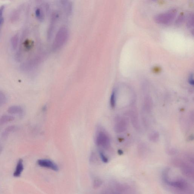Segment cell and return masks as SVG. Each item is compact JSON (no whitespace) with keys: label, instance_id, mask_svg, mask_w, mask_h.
<instances>
[{"label":"cell","instance_id":"4","mask_svg":"<svg viewBox=\"0 0 194 194\" xmlns=\"http://www.w3.org/2000/svg\"><path fill=\"white\" fill-rule=\"evenodd\" d=\"M37 163L40 167L50 169L55 171H57L59 170L58 165L50 160L39 159L38 160Z\"/></svg>","mask_w":194,"mask_h":194},{"label":"cell","instance_id":"19","mask_svg":"<svg viewBox=\"0 0 194 194\" xmlns=\"http://www.w3.org/2000/svg\"><path fill=\"white\" fill-rule=\"evenodd\" d=\"M100 157H101V159L102 160L103 162H104L105 163H107L108 162V158L107 157L104 155V154L102 152H100Z\"/></svg>","mask_w":194,"mask_h":194},{"label":"cell","instance_id":"1","mask_svg":"<svg viewBox=\"0 0 194 194\" xmlns=\"http://www.w3.org/2000/svg\"><path fill=\"white\" fill-rule=\"evenodd\" d=\"M68 32L65 27H62L58 30L54 40L52 47L54 49H57L64 45L68 37Z\"/></svg>","mask_w":194,"mask_h":194},{"label":"cell","instance_id":"21","mask_svg":"<svg viewBox=\"0 0 194 194\" xmlns=\"http://www.w3.org/2000/svg\"><path fill=\"white\" fill-rule=\"evenodd\" d=\"M189 81L191 85H193L194 80L193 74H191L190 75V78H189Z\"/></svg>","mask_w":194,"mask_h":194},{"label":"cell","instance_id":"16","mask_svg":"<svg viewBox=\"0 0 194 194\" xmlns=\"http://www.w3.org/2000/svg\"><path fill=\"white\" fill-rule=\"evenodd\" d=\"M159 138V134L157 132H154L153 133H151L149 136V139L151 141L155 142L158 140Z\"/></svg>","mask_w":194,"mask_h":194},{"label":"cell","instance_id":"9","mask_svg":"<svg viewBox=\"0 0 194 194\" xmlns=\"http://www.w3.org/2000/svg\"><path fill=\"white\" fill-rule=\"evenodd\" d=\"M7 112L11 114H21L23 112V109L21 106H13L9 108Z\"/></svg>","mask_w":194,"mask_h":194},{"label":"cell","instance_id":"7","mask_svg":"<svg viewBox=\"0 0 194 194\" xmlns=\"http://www.w3.org/2000/svg\"><path fill=\"white\" fill-rule=\"evenodd\" d=\"M127 123L124 119L118 120L115 126V130L117 132H122L124 131L127 129Z\"/></svg>","mask_w":194,"mask_h":194},{"label":"cell","instance_id":"12","mask_svg":"<svg viewBox=\"0 0 194 194\" xmlns=\"http://www.w3.org/2000/svg\"><path fill=\"white\" fill-rule=\"evenodd\" d=\"M7 101V97L5 94L0 91V107L4 106Z\"/></svg>","mask_w":194,"mask_h":194},{"label":"cell","instance_id":"14","mask_svg":"<svg viewBox=\"0 0 194 194\" xmlns=\"http://www.w3.org/2000/svg\"><path fill=\"white\" fill-rule=\"evenodd\" d=\"M145 107L148 111H150L152 106V100L150 97H146L145 99Z\"/></svg>","mask_w":194,"mask_h":194},{"label":"cell","instance_id":"20","mask_svg":"<svg viewBox=\"0 0 194 194\" xmlns=\"http://www.w3.org/2000/svg\"><path fill=\"white\" fill-rule=\"evenodd\" d=\"M35 13H36V16H37L38 18H40V19H41V18H42L43 13L42 12H41V11L40 10V9H37Z\"/></svg>","mask_w":194,"mask_h":194},{"label":"cell","instance_id":"22","mask_svg":"<svg viewBox=\"0 0 194 194\" xmlns=\"http://www.w3.org/2000/svg\"><path fill=\"white\" fill-rule=\"evenodd\" d=\"M3 147L2 144L0 143V155H1V153H2L3 149Z\"/></svg>","mask_w":194,"mask_h":194},{"label":"cell","instance_id":"15","mask_svg":"<svg viewBox=\"0 0 194 194\" xmlns=\"http://www.w3.org/2000/svg\"><path fill=\"white\" fill-rule=\"evenodd\" d=\"M169 169L168 168H166L165 170L163 172V178L164 179L165 182L166 183H168L169 182Z\"/></svg>","mask_w":194,"mask_h":194},{"label":"cell","instance_id":"10","mask_svg":"<svg viewBox=\"0 0 194 194\" xmlns=\"http://www.w3.org/2000/svg\"><path fill=\"white\" fill-rule=\"evenodd\" d=\"M17 129V127L15 126H9V127L6 128L4 132H3L2 137L4 138H7L9 134L15 131Z\"/></svg>","mask_w":194,"mask_h":194},{"label":"cell","instance_id":"13","mask_svg":"<svg viewBox=\"0 0 194 194\" xmlns=\"http://www.w3.org/2000/svg\"><path fill=\"white\" fill-rule=\"evenodd\" d=\"M116 93L115 90H113L112 93L110 97V104L112 108H115L116 106Z\"/></svg>","mask_w":194,"mask_h":194},{"label":"cell","instance_id":"11","mask_svg":"<svg viewBox=\"0 0 194 194\" xmlns=\"http://www.w3.org/2000/svg\"><path fill=\"white\" fill-rule=\"evenodd\" d=\"M15 120L14 117L9 115H4L0 118V125H2Z\"/></svg>","mask_w":194,"mask_h":194},{"label":"cell","instance_id":"18","mask_svg":"<svg viewBox=\"0 0 194 194\" xmlns=\"http://www.w3.org/2000/svg\"><path fill=\"white\" fill-rule=\"evenodd\" d=\"M4 7L1 6L0 7V29H1L2 26L4 21Z\"/></svg>","mask_w":194,"mask_h":194},{"label":"cell","instance_id":"5","mask_svg":"<svg viewBox=\"0 0 194 194\" xmlns=\"http://www.w3.org/2000/svg\"><path fill=\"white\" fill-rule=\"evenodd\" d=\"M168 184L181 190H185L188 189V184L184 179H179L173 181H169Z\"/></svg>","mask_w":194,"mask_h":194},{"label":"cell","instance_id":"8","mask_svg":"<svg viewBox=\"0 0 194 194\" xmlns=\"http://www.w3.org/2000/svg\"><path fill=\"white\" fill-rule=\"evenodd\" d=\"M24 170L23 161L22 159H19L17 164L16 168L13 172V175L16 178L21 176Z\"/></svg>","mask_w":194,"mask_h":194},{"label":"cell","instance_id":"2","mask_svg":"<svg viewBox=\"0 0 194 194\" xmlns=\"http://www.w3.org/2000/svg\"><path fill=\"white\" fill-rule=\"evenodd\" d=\"M177 13L175 9H172L157 15L155 18V21L158 23L168 24L170 23L175 17Z\"/></svg>","mask_w":194,"mask_h":194},{"label":"cell","instance_id":"3","mask_svg":"<svg viewBox=\"0 0 194 194\" xmlns=\"http://www.w3.org/2000/svg\"><path fill=\"white\" fill-rule=\"evenodd\" d=\"M95 141L97 145L104 148L108 147L110 144L108 135L102 130H99L97 132Z\"/></svg>","mask_w":194,"mask_h":194},{"label":"cell","instance_id":"17","mask_svg":"<svg viewBox=\"0 0 194 194\" xmlns=\"http://www.w3.org/2000/svg\"><path fill=\"white\" fill-rule=\"evenodd\" d=\"M102 181L99 178H96L93 182V186L94 188L97 189L99 188L102 184Z\"/></svg>","mask_w":194,"mask_h":194},{"label":"cell","instance_id":"23","mask_svg":"<svg viewBox=\"0 0 194 194\" xmlns=\"http://www.w3.org/2000/svg\"><path fill=\"white\" fill-rule=\"evenodd\" d=\"M118 153L120 155H121L123 154V152L121 150H119L118 151Z\"/></svg>","mask_w":194,"mask_h":194},{"label":"cell","instance_id":"6","mask_svg":"<svg viewBox=\"0 0 194 194\" xmlns=\"http://www.w3.org/2000/svg\"><path fill=\"white\" fill-rule=\"evenodd\" d=\"M180 168L183 175L189 178H193L194 169L193 167L184 162Z\"/></svg>","mask_w":194,"mask_h":194}]
</instances>
